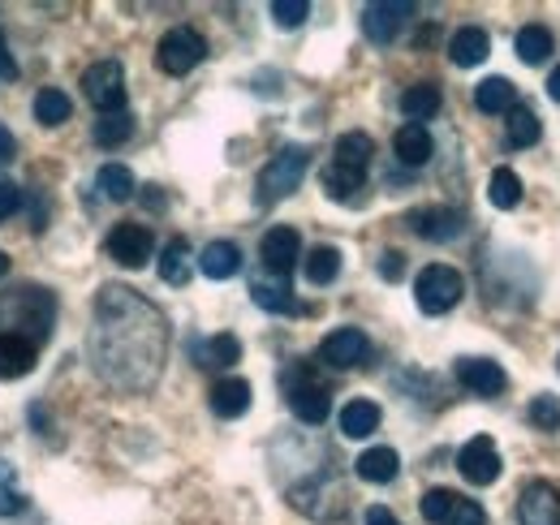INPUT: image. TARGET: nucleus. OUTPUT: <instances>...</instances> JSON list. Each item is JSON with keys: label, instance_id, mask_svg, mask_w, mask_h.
I'll list each match as a JSON object with an SVG mask.
<instances>
[{"label": "nucleus", "instance_id": "45", "mask_svg": "<svg viewBox=\"0 0 560 525\" xmlns=\"http://www.w3.org/2000/svg\"><path fill=\"white\" fill-rule=\"evenodd\" d=\"M13 155H18V142H13V133L0 126V164H9Z\"/></svg>", "mask_w": 560, "mask_h": 525}, {"label": "nucleus", "instance_id": "21", "mask_svg": "<svg viewBox=\"0 0 560 525\" xmlns=\"http://www.w3.org/2000/svg\"><path fill=\"white\" fill-rule=\"evenodd\" d=\"M440 104H444V95H440L435 82H415V86H406V95H401V113H406L410 126L431 121V117L440 113Z\"/></svg>", "mask_w": 560, "mask_h": 525}, {"label": "nucleus", "instance_id": "36", "mask_svg": "<svg viewBox=\"0 0 560 525\" xmlns=\"http://www.w3.org/2000/svg\"><path fill=\"white\" fill-rule=\"evenodd\" d=\"M453 504H457V491H448V487H431L427 495H422V517L431 525H444L448 522V513H453Z\"/></svg>", "mask_w": 560, "mask_h": 525}, {"label": "nucleus", "instance_id": "11", "mask_svg": "<svg viewBox=\"0 0 560 525\" xmlns=\"http://www.w3.org/2000/svg\"><path fill=\"white\" fill-rule=\"evenodd\" d=\"M517 522L522 525H560V491L552 482H526L517 500Z\"/></svg>", "mask_w": 560, "mask_h": 525}, {"label": "nucleus", "instance_id": "46", "mask_svg": "<svg viewBox=\"0 0 560 525\" xmlns=\"http://www.w3.org/2000/svg\"><path fill=\"white\" fill-rule=\"evenodd\" d=\"M142 190H147V195H142V202H147L151 211H160V207H164V195H160V186H142Z\"/></svg>", "mask_w": 560, "mask_h": 525}, {"label": "nucleus", "instance_id": "10", "mask_svg": "<svg viewBox=\"0 0 560 525\" xmlns=\"http://www.w3.org/2000/svg\"><path fill=\"white\" fill-rule=\"evenodd\" d=\"M406 224L419 233L422 242H457L466 229V215L457 207H419L406 215Z\"/></svg>", "mask_w": 560, "mask_h": 525}, {"label": "nucleus", "instance_id": "41", "mask_svg": "<svg viewBox=\"0 0 560 525\" xmlns=\"http://www.w3.org/2000/svg\"><path fill=\"white\" fill-rule=\"evenodd\" d=\"M18 207H22V186L9 182V177H0V220H9Z\"/></svg>", "mask_w": 560, "mask_h": 525}, {"label": "nucleus", "instance_id": "47", "mask_svg": "<svg viewBox=\"0 0 560 525\" xmlns=\"http://www.w3.org/2000/svg\"><path fill=\"white\" fill-rule=\"evenodd\" d=\"M548 95H552V100L560 104V66L552 69V78H548Z\"/></svg>", "mask_w": 560, "mask_h": 525}, {"label": "nucleus", "instance_id": "43", "mask_svg": "<svg viewBox=\"0 0 560 525\" xmlns=\"http://www.w3.org/2000/svg\"><path fill=\"white\" fill-rule=\"evenodd\" d=\"M13 78H18V61L9 57V39L0 31V82H13Z\"/></svg>", "mask_w": 560, "mask_h": 525}, {"label": "nucleus", "instance_id": "8", "mask_svg": "<svg viewBox=\"0 0 560 525\" xmlns=\"http://www.w3.org/2000/svg\"><path fill=\"white\" fill-rule=\"evenodd\" d=\"M457 469L470 487H491L500 478V453H495V440L491 435H475L462 444L457 453Z\"/></svg>", "mask_w": 560, "mask_h": 525}, {"label": "nucleus", "instance_id": "18", "mask_svg": "<svg viewBox=\"0 0 560 525\" xmlns=\"http://www.w3.org/2000/svg\"><path fill=\"white\" fill-rule=\"evenodd\" d=\"M488 52H491V39H488V31H479V26H462V31L448 39V57H453V66H462V69L483 66Z\"/></svg>", "mask_w": 560, "mask_h": 525}, {"label": "nucleus", "instance_id": "2", "mask_svg": "<svg viewBox=\"0 0 560 525\" xmlns=\"http://www.w3.org/2000/svg\"><path fill=\"white\" fill-rule=\"evenodd\" d=\"M306 168H311V147H280L277 155L259 168V177H255V202L259 207L284 202V198L302 186Z\"/></svg>", "mask_w": 560, "mask_h": 525}, {"label": "nucleus", "instance_id": "35", "mask_svg": "<svg viewBox=\"0 0 560 525\" xmlns=\"http://www.w3.org/2000/svg\"><path fill=\"white\" fill-rule=\"evenodd\" d=\"M324 190H328V198H337V202H353L358 190H366V177H353L346 168H328L324 173Z\"/></svg>", "mask_w": 560, "mask_h": 525}, {"label": "nucleus", "instance_id": "48", "mask_svg": "<svg viewBox=\"0 0 560 525\" xmlns=\"http://www.w3.org/2000/svg\"><path fill=\"white\" fill-rule=\"evenodd\" d=\"M4 276H9V255L0 250V280H4Z\"/></svg>", "mask_w": 560, "mask_h": 525}, {"label": "nucleus", "instance_id": "4", "mask_svg": "<svg viewBox=\"0 0 560 525\" xmlns=\"http://www.w3.org/2000/svg\"><path fill=\"white\" fill-rule=\"evenodd\" d=\"M203 57H208V39L190 26H173L155 48V66L168 78H186L195 66H203Z\"/></svg>", "mask_w": 560, "mask_h": 525}, {"label": "nucleus", "instance_id": "19", "mask_svg": "<svg viewBox=\"0 0 560 525\" xmlns=\"http://www.w3.org/2000/svg\"><path fill=\"white\" fill-rule=\"evenodd\" d=\"M393 151H397V160L406 164V168H422L427 160H431V151H435V142H431V133L427 126H401V130L393 133Z\"/></svg>", "mask_w": 560, "mask_h": 525}, {"label": "nucleus", "instance_id": "6", "mask_svg": "<svg viewBox=\"0 0 560 525\" xmlns=\"http://www.w3.org/2000/svg\"><path fill=\"white\" fill-rule=\"evenodd\" d=\"M415 18V4H397V0H375V4H366L362 9V35L371 39V44H393L401 31H406V22Z\"/></svg>", "mask_w": 560, "mask_h": 525}, {"label": "nucleus", "instance_id": "31", "mask_svg": "<svg viewBox=\"0 0 560 525\" xmlns=\"http://www.w3.org/2000/svg\"><path fill=\"white\" fill-rule=\"evenodd\" d=\"M70 117H73V104L66 91L44 86V91L35 95V121H39V126H66Z\"/></svg>", "mask_w": 560, "mask_h": 525}, {"label": "nucleus", "instance_id": "37", "mask_svg": "<svg viewBox=\"0 0 560 525\" xmlns=\"http://www.w3.org/2000/svg\"><path fill=\"white\" fill-rule=\"evenodd\" d=\"M22 509V495H18V469L9 460H0V517H13Z\"/></svg>", "mask_w": 560, "mask_h": 525}, {"label": "nucleus", "instance_id": "15", "mask_svg": "<svg viewBox=\"0 0 560 525\" xmlns=\"http://www.w3.org/2000/svg\"><path fill=\"white\" fill-rule=\"evenodd\" d=\"M35 371V340L22 331H0V380H22Z\"/></svg>", "mask_w": 560, "mask_h": 525}, {"label": "nucleus", "instance_id": "20", "mask_svg": "<svg viewBox=\"0 0 560 525\" xmlns=\"http://www.w3.org/2000/svg\"><path fill=\"white\" fill-rule=\"evenodd\" d=\"M250 298H255V306L259 311H272V315H302V302L293 298V289H289V280H255L250 284Z\"/></svg>", "mask_w": 560, "mask_h": 525}, {"label": "nucleus", "instance_id": "23", "mask_svg": "<svg viewBox=\"0 0 560 525\" xmlns=\"http://www.w3.org/2000/svg\"><path fill=\"white\" fill-rule=\"evenodd\" d=\"M199 271L208 280H233L242 271V250L233 242H211V246H203V255H199Z\"/></svg>", "mask_w": 560, "mask_h": 525}, {"label": "nucleus", "instance_id": "3", "mask_svg": "<svg viewBox=\"0 0 560 525\" xmlns=\"http://www.w3.org/2000/svg\"><path fill=\"white\" fill-rule=\"evenodd\" d=\"M462 293H466V280H462V271L448 267V262L422 267L419 280H415V302H419L422 315H448V311L462 302Z\"/></svg>", "mask_w": 560, "mask_h": 525}, {"label": "nucleus", "instance_id": "14", "mask_svg": "<svg viewBox=\"0 0 560 525\" xmlns=\"http://www.w3.org/2000/svg\"><path fill=\"white\" fill-rule=\"evenodd\" d=\"M457 384L475 396H500L509 388V375H504V366L491 362V358H462V362H457Z\"/></svg>", "mask_w": 560, "mask_h": 525}, {"label": "nucleus", "instance_id": "32", "mask_svg": "<svg viewBox=\"0 0 560 525\" xmlns=\"http://www.w3.org/2000/svg\"><path fill=\"white\" fill-rule=\"evenodd\" d=\"M91 138H95V147H121V142H130L135 138V117L130 113H104L100 121H95V130H91Z\"/></svg>", "mask_w": 560, "mask_h": 525}, {"label": "nucleus", "instance_id": "34", "mask_svg": "<svg viewBox=\"0 0 560 525\" xmlns=\"http://www.w3.org/2000/svg\"><path fill=\"white\" fill-rule=\"evenodd\" d=\"M488 198H491V207L513 211V207L522 202V177H517L513 168H495L488 182Z\"/></svg>", "mask_w": 560, "mask_h": 525}, {"label": "nucleus", "instance_id": "25", "mask_svg": "<svg viewBox=\"0 0 560 525\" xmlns=\"http://www.w3.org/2000/svg\"><path fill=\"white\" fill-rule=\"evenodd\" d=\"M380 405L375 400H350L346 409H341V435H350V440H366V435H375L380 431Z\"/></svg>", "mask_w": 560, "mask_h": 525}, {"label": "nucleus", "instance_id": "29", "mask_svg": "<svg viewBox=\"0 0 560 525\" xmlns=\"http://www.w3.org/2000/svg\"><path fill=\"white\" fill-rule=\"evenodd\" d=\"M517 57H522L526 66H544V61L552 57V31L539 26V22L522 26V31H517Z\"/></svg>", "mask_w": 560, "mask_h": 525}, {"label": "nucleus", "instance_id": "9", "mask_svg": "<svg viewBox=\"0 0 560 525\" xmlns=\"http://www.w3.org/2000/svg\"><path fill=\"white\" fill-rule=\"evenodd\" d=\"M151 250H155V237H151L147 224H117V229L108 233V259L130 267V271L147 267Z\"/></svg>", "mask_w": 560, "mask_h": 525}, {"label": "nucleus", "instance_id": "16", "mask_svg": "<svg viewBox=\"0 0 560 525\" xmlns=\"http://www.w3.org/2000/svg\"><path fill=\"white\" fill-rule=\"evenodd\" d=\"M371 155H375L371 133L350 130V133H341V138H337V147H332V168H346V173H353V177H366Z\"/></svg>", "mask_w": 560, "mask_h": 525}, {"label": "nucleus", "instance_id": "30", "mask_svg": "<svg viewBox=\"0 0 560 525\" xmlns=\"http://www.w3.org/2000/svg\"><path fill=\"white\" fill-rule=\"evenodd\" d=\"M302 267H306V280L324 289V284H332L341 276V250L337 246H315V250H306Z\"/></svg>", "mask_w": 560, "mask_h": 525}, {"label": "nucleus", "instance_id": "38", "mask_svg": "<svg viewBox=\"0 0 560 525\" xmlns=\"http://www.w3.org/2000/svg\"><path fill=\"white\" fill-rule=\"evenodd\" d=\"M530 422L539 427V431H560V400L552 393L535 396L530 400Z\"/></svg>", "mask_w": 560, "mask_h": 525}, {"label": "nucleus", "instance_id": "22", "mask_svg": "<svg viewBox=\"0 0 560 525\" xmlns=\"http://www.w3.org/2000/svg\"><path fill=\"white\" fill-rule=\"evenodd\" d=\"M353 469H358L362 482L384 487V482H393L401 474V457H397V448H366L362 457L353 460Z\"/></svg>", "mask_w": 560, "mask_h": 525}, {"label": "nucleus", "instance_id": "42", "mask_svg": "<svg viewBox=\"0 0 560 525\" xmlns=\"http://www.w3.org/2000/svg\"><path fill=\"white\" fill-rule=\"evenodd\" d=\"M380 276H384L388 284H397V280L406 276V255H401V250H384V259H380Z\"/></svg>", "mask_w": 560, "mask_h": 525}, {"label": "nucleus", "instance_id": "24", "mask_svg": "<svg viewBox=\"0 0 560 525\" xmlns=\"http://www.w3.org/2000/svg\"><path fill=\"white\" fill-rule=\"evenodd\" d=\"M250 409V384L246 380H220L211 388V413L215 418H242Z\"/></svg>", "mask_w": 560, "mask_h": 525}, {"label": "nucleus", "instance_id": "17", "mask_svg": "<svg viewBox=\"0 0 560 525\" xmlns=\"http://www.w3.org/2000/svg\"><path fill=\"white\" fill-rule=\"evenodd\" d=\"M195 362L203 371H229L233 362H242V340L233 331H215V336L195 345Z\"/></svg>", "mask_w": 560, "mask_h": 525}, {"label": "nucleus", "instance_id": "5", "mask_svg": "<svg viewBox=\"0 0 560 525\" xmlns=\"http://www.w3.org/2000/svg\"><path fill=\"white\" fill-rule=\"evenodd\" d=\"M82 95L91 108L104 113H126V69L121 61H95L82 73Z\"/></svg>", "mask_w": 560, "mask_h": 525}, {"label": "nucleus", "instance_id": "1", "mask_svg": "<svg viewBox=\"0 0 560 525\" xmlns=\"http://www.w3.org/2000/svg\"><path fill=\"white\" fill-rule=\"evenodd\" d=\"M86 358L108 388L135 396L151 393L168 358V324L142 293L126 284H104L95 298Z\"/></svg>", "mask_w": 560, "mask_h": 525}, {"label": "nucleus", "instance_id": "40", "mask_svg": "<svg viewBox=\"0 0 560 525\" xmlns=\"http://www.w3.org/2000/svg\"><path fill=\"white\" fill-rule=\"evenodd\" d=\"M444 525H488V513H483L475 500H462V495H457V504H453V513H448Z\"/></svg>", "mask_w": 560, "mask_h": 525}, {"label": "nucleus", "instance_id": "7", "mask_svg": "<svg viewBox=\"0 0 560 525\" xmlns=\"http://www.w3.org/2000/svg\"><path fill=\"white\" fill-rule=\"evenodd\" d=\"M366 358H371V340H366L362 328L328 331L324 345H319V362H328L332 371H353V366H362Z\"/></svg>", "mask_w": 560, "mask_h": 525}, {"label": "nucleus", "instance_id": "12", "mask_svg": "<svg viewBox=\"0 0 560 525\" xmlns=\"http://www.w3.org/2000/svg\"><path fill=\"white\" fill-rule=\"evenodd\" d=\"M289 409H293L302 422L319 427V422L328 418V409H332V393H328L324 384H315L306 371H298V380L289 384Z\"/></svg>", "mask_w": 560, "mask_h": 525}, {"label": "nucleus", "instance_id": "28", "mask_svg": "<svg viewBox=\"0 0 560 525\" xmlns=\"http://www.w3.org/2000/svg\"><path fill=\"white\" fill-rule=\"evenodd\" d=\"M475 104H479V113H509L513 104H517V91H513V82L509 78H483L479 86H475Z\"/></svg>", "mask_w": 560, "mask_h": 525}, {"label": "nucleus", "instance_id": "26", "mask_svg": "<svg viewBox=\"0 0 560 525\" xmlns=\"http://www.w3.org/2000/svg\"><path fill=\"white\" fill-rule=\"evenodd\" d=\"M95 190L108 202H130V198L139 195V182H135V173L126 164H104L100 177H95Z\"/></svg>", "mask_w": 560, "mask_h": 525}, {"label": "nucleus", "instance_id": "44", "mask_svg": "<svg viewBox=\"0 0 560 525\" xmlns=\"http://www.w3.org/2000/svg\"><path fill=\"white\" fill-rule=\"evenodd\" d=\"M366 525H401L384 504H375V509H366Z\"/></svg>", "mask_w": 560, "mask_h": 525}, {"label": "nucleus", "instance_id": "33", "mask_svg": "<svg viewBox=\"0 0 560 525\" xmlns=\"http://www.w3.org/2000/svg\"><path fill=\"white\" fill-rule=\"evenodd\" d=\"M504 133H509V147H535L539 133H544V126H539V117H535L530 108L513 104V108H509V126H504Z\"/></svg>", "mask_w": 560, "mask_h": 525}, {"label": "nucleus", "instance_id": "39", "mask_svg": "<svg viewBox=\"0 0 560 525\" xmlns=\"http://www.w3.org/2000/svg\"><path fill=\"white\" fill-rule=\"evenodd\" d=\"M272 18H277V26L293 31V26H302L311 18V4L306 0H272Z\"/></svg>", "mask_w": 560, "mask_h": 525}, {"label": "nucleus", "instance_id": "13", "mask_svg": "<svg viewBox=\"0 0 560 525\" xmlns=\"http://www.w3.org/2000/svg\"><path fill=\"white\" fill-rule=\"evenodd\" d=\"M259 255H264V267H268L272 276H280V280H284V276L293 271V262L302 259V237H298V229H289V224L268 229V233H264Z\"/></svg>", "mask_w": 560, "mask_h": 525}, {"label": "nucleus", "instance_id": "27", "mask_svg": "<svg viewBox=\"0 0 560 525\" xmlns=\"http://www.w3.org/2000/svg\"><path fill=\"white\" fill-rule=\"evenodd\" d=\"M190 242L186 237H173L164 250H160V280L164 284H186L190 280Z\"/></svg>", "mask_w": 560, "mask_h": 525}]
</instances>
